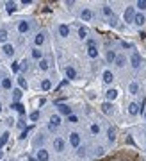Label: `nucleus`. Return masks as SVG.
<instances>
[{"label":"nucleus","instance_id":"obj_1","mask_svg":"<svg viewBox=\"0 0 146 161\" xmlns=\"http://www.w3.org/2000/svg\"><path fill=\"white\" fill-rule=\"evenodd\" d=\"M98 45H96V41L94 40H87V56L91 57V59H96L98 57Z\"/></svg>","mask_w":146,"mask_h":161},{"label":"nucleus","instance_id":"obj_2","mask_svg":"<svg viewBox=\"0 0 146 161\" xmlns=\"http://www.w3.org/2000/svg\"><path fill=\"white\" fill-rule=\"evenodd\" d=\"M136 14H137L136 7H126L125 13H123V20H125V23H134Z\"/></svg>","mask_w":146,"mask_h":161},{"label":"nucleus","instance_id":"obj_3","mask_svg":"<svg viewBox=\"0 0 146 161\" xmlns=\"http://www.w3.org/2000/svg\"><path fill=\"white\" fill-rule=\"evenodd\" d=\"M61 124H63V122H61V117H59V115H52L50 120H48V129L53 132V131H57V127H59Z\"/></svg>","mask_w":146,"mask_h":161},{"label":"nucleus","instance_id":"obj_4","mask_svg":"<svg viewBox=\"0 0 146 161\" xmlns=\"http://www.w3.org/2000/svg\"><path fill=\"white\" fill-rule=\"evenodd\" d=\"M141 63H143V57H141V54L139 52H134L132 56H130V64H132L134 70H139Z\"/></svg>","mask_w":146,"mask_h":161},{"label":"nucleus","instance_id":"obj_5","mask_svg":"<svg viewBox=\"0 0 146 161\" xmlns=\"http://www.w3.org/2000/svg\"><path fill=\"white\" fill-rule=\"evenodd\" d=\"M64 149H66V141H64V138H61V136L53 138V150H55V152H64Z\"/></svg>","mask_w":146,"mask_h":161},{"label":"nucleus","instance_id":"obj_6","mask_svg":"<svg viewBox=\"0 0 146 161\" xmlns=\"http://www.w3.org/2000/svg\"><path fill=\"white\" fill-rule=\"evenodd\" d=\"M100 109H102V113H104V115H107V117L114 115V104H112V102H107V100H105L104 104L100 106Z\"/></svg>","mask_w":146,"mask_h":161},{"label":"nucleus","instance_id":"obj_7","mask_svg":"<svg viewBox=\"0 0 146 161\" xmlns=\"http://www.w3.org/2000/svg\"><path fill=\"white\" fill-rule=\"evenodd\" d=\"M80 141H82V138H80V134H78L77 131L70 132V143H71V147L78 149V147H80Z\"/></svg>","mask_w":146,"mask_h":161},{"label":"nucleus","instance_id":"obj_8","mask_svg":"<svg viewBox=\"0 0 146 161\" xmlns=\"http://www.w3.org/2000/svg\"><path fill=\"white\" fill-rule=\"evenodd\" d=\"M14 52H16V50H14V45H13V43H5V45H2V54H4V56H5V57H13V56H14Z\"/></svg>","mask_w":146,"mask_h":161},{"label":"nucleus","instance_id":"obj_9","mask_svg":"<svg viewBox=\"0 0 146 161\" xmlns=\"http://www.w3.org/2000/svg\"><path fill=\"white\" fill-rule=\"evenodd\" d=\"M36 159L38 161H50V154H48V150L46 149H38V152H36Z\"/></svg>","mask_w":146,"mask_h":161},{"label":"nucleus","instance_id":"obj_10","mask_svg":"<svg viewBox=\"0 0 146 161\" xmlns=\"http://www.w3.org/2000/svg\"><path fill=\"white\" fill-rule=\"evenodd\" d=\"M119 95V91L116 90V88H109L107 91H105V98H107V102H114L116 98Z\"/></svg>","mask_w":146,"mask_h":161},{"label":"nucleus","instance_id":"obj_11","mask_svg":"<svg viewBox=\"0 0 146 161\" xmlns=\"http://www.w3.org/2000/svg\"><path fill=\"white\" fill-rule=\"evenodd\" d=\"M102 81H104V84H112L114 82V74L111 72V70H104V74H102Z\"/></svg>","mask_w":146,"mask_h":161},{"label":"nucleus","instance_id":"obj_12","mask_svg":"<svg viewBox=\"0 0 146 161\" xmlns=\"http://www.w3.org/2000/svg\"><path fill=\"white\" fill-rule=\"evenodd\" d=\"M80 18H82V21H91L94 18V13L93 9H89V7H86V9H82V13H80Z\"/></svg>","mask_w":146,"mask_h":161},{"label":"nucleus","instance_id":"obj_13","mask_svg":"<svg viewBox=\"0 0 146 161\" xmlns=\"http://www.w3.org/2000/svg\"><path fill=\"white\" fill-rule=\"evenodd\" d=\"M57 111H59V115L71 117V107L68 106V104H57Z\"/></svg>","mask_w":146,"mask_h":161},{"label":"nucleus","instance_id":"obj_14","mask_svg":"<svg viewBox=\"0 0 146 161\" xmlns=\"http://www.w3.org/2000/svg\"><path fill=\"white\" fill-rule=\"evenodd\" d=\"M139 90H141V88H139V82H137V81H130V82H128V93H130V95H139Z\"/></svg>","mask_w":146,"mask_h":161},{"label":"nucleus","instance_id":"obj_15","mask_svg":"<svg viewBox=\"0 0 146 161\" xmlns=\"http://www.w3.org/2000/svg\"><path fill=\"white\" fill-rule=\"evenodd\" d=\"M139 111H141V106H139L137 102H130V104H128V115H130V117H137Z\"/></svg>","mask_w":146,"mask_h":161},{"label":"nucleus","instance_id":"obj_16","mask_svg":"<svg viewBox=\"0 0 146 161\" xmlns=\"http://www.w3.org/2000/svg\"><path fill=\"white\" fill-rule=\"evenodd\" d=\"M29 31H31V23H29V21H25V20L18 21V32H20V34H27Z\"/></svg>","mask_w":146,"mask_h":161},{"label":"nucleus","instance_id":"obj_17","mask_svg":"<svg viewBox=\"0 0 146 161\" xmlns=\"http://www.w3.org/2000/svg\"><path fill=\"white\" fill-rule=\"evenodd\" d=\"M57 32H59V36H61V38H68V36H70V25L61 23V25L57 27Z\"/></svg>","mask_w":146,"mask_h":161},{"label":"nucleus","instance_id":"obj_18","mask_svg":"<svg viewBox=\"0 0 146 161\" xmlns=\"http://www.w3.org/2000/svg\"><path fill=\"white\" fill-rule=\"evenodd\" d=\"M144 23H146V16L143 13H137L136 18H134V25H136V27H143Z\"/></svg>","mask_w":146,"mask_h":161},{"label":"nucleus","instance_id":"obj_19","mask_svg":"<svg viewBox=\"0 0 146 161\" xmlns=\"http://www.w3.org/2000/svg\"><path fill=\"white\" fill-rule=\"evenodd\" d=\"M43 43H45V34H43V32H38V34L34 36V47H36V48H41Z\"/></svg>","mask_w":146,"mask_h":161},{"label":"nucleus","instance_id":"obj_20","mask_svg":"<svg viewBox=\"0 0 146 161\" xmlns=\"http://www.w3.org/2000/svg\"><path fill=\"white\" fill-rule=\"evenodd\" d=\"M31 56H32V59H34V61H38V63H39L41 59H45V57H43V50H41V48H36V47L32 48Z\"/></svg>","mask_w":146,"mask_h":161},{"label":"nucleus","instance_id":"obj_21","mask_svg":"<svg viewBox=\"0 0 146 161\" xmlns=\"http://www.w3.org/2000/svg\"><path fill=\"white\" fill-rule=\"evenodd\" d=\"M114 64L118 66V68H123V66L126 64V56H125V54H118V57H116Z\"/></svg>","mask_w":146,"mask_h":161},{"label":"nucleus","instance_id":"obj_22","mask_svg":"<svg viewBox=\"0 0 146 161\" xmlns=\"http://www.w3.org/2000/svg\"><path fill=\"white\" fill-rule=\"evenodd\" d=\"M21 97H23V90L21 88H14L13 90V102H20Z\"/></svg>","mask_w":146,"mask_h":161},{"label":"nucleus","instance_id":"obj_23","mask_svg":"<svg viewBox=\"0 0 146 161\" xmlns=\"http://www.w3.org/2000/svg\"><path fill=\"white\" fill-rule=\"evenodd\" d=\"M64 72H66V77H68V79H71V81H73V79H77V70L73 68L71 64H68Z\"/></svg>","mask_w":146,"mask_h":161},{"label":"nucleus","instance_id":"obj_24","mask_svg":"<svg viewBox=\"0 0 146 161\" xmlns=\"http://www.w3.org/2000/svg\"><path fill=\"white\" fill-rule=\"evenodd\" d=\"M7 40H9V32H7V29H5V27H0V43L5 45Z\"/></svg>","mask_w":146,"mask_h":161},{"label":"nucleus","instance_id":"obj_25","mask_svg":"<svg viewBox=\"0 0 146 161\" xmlns=\"http://www.w3.org/2000/svg\"><path fill=\"white\" fill-rule=\"evenodd\" d=\"M116 138H118V136H116V129L114 127H109V129H107V141H109V143H114Z\"/></svg>","mask_w":146,"mask_h":161},{"label":"nucleus","instance_id":"obj_26","mask_svg":"<svg viewBox=\"0 0 146 161\" xmlns=\"http://www.w3.org/2000/svg\"><path fill=\"white\" fill-rule=\"evenodd\" d=\"M116 57H118V54H116L114 50H107V54H105V61H107V63H112V64H114Z\"/></svg>","mask_w":146,"mask_h":161},{"label":"nucleus","instance_id":"obj_27","mask_svg":"<svg viewBox=\"0 0 146 161\" xmlns=\"http://www.w3.org/2000/svg\"><path fill=\"white\" fill-rule=\"evenodd\" d=\"M16 79H18V86H20L21 90H27V88H29V82H27V79H25L23 75H18Z\"/></svg>","mask_w":146,"mask_h":161},{"label":"nucleus","instance_id":"obj_28","mask_svg":"<svg viewBox=\"0 0 146 161\" xmlns=\"http://www.w3.org/2000/svg\"><path fill=\"white\" fill-rule=\"evenodd\" d=\"M2 88H4V90H11V88H13V79H11V77H4V79H2Z\"/></svg>","mask_w":146,"mask_h":161},{"label":"nucleus","instance_id":"obj_29","mask_svg":"<svg viewBox=\"0 0 146 161\" xmlns=\"http://www.w3.org/2000/svg\"><path fill=\"white\" fill-rule=\"evenodd\" d=\"M11 109H14V111H18L20 115H25V107L21 106L20 102H13V104H11Z\"/></svg>","mask_w":146,"mask_h":161},{"label":"nucleus","instance_id":"obj_30","mask_svg":"<svg viewBox=\"0 0 146 161\" xmlns=\"http://www.w3.org/2000/svg\"><path fill=\"white\" fill-rule=\"evenodd\" d=\"M102 11H104V14L107 16V20H109V18H114V11L111 9L109 6H102Z\"/></svg>","mask_w":146,"mask_h":161},{"label":"nucleus","instance_id":"obj_31","mask_svg":"<svg viewBox=\"0 0 146 161\" xmlns=\"http://www.w3.org/2000/svg\"><path fill=\"white\" fill-rule=\"evenodd\" d=\"M7 140H9V131H4V132L0 134V149L7 143Z\"/></svg>","mask_w":146,"mask_h":161},{"label":"nucleus","instance_id":"obj_32","mask_svg":"<svg viewBox=\"0 0 146 161\" xmlns=\"http://www.w3.org/2000/svg\"><path fill=\"white\" fill-rule=\"evenodd\" d=\"M38 66H39V70H43V72H46V70L50 68V61H48V59H41V61L38 63Z\"/></svg>","mask_w":146,"mask_h":161},{"label":"nucleus","instance_id":"obj_33","mask_svg":"<svg viewBox=\"0 0 146 161\" xmlns=\"http://www.w3.org/2000/svg\"><path fill=\"white\" fill-rule=\"evenodd\" d=\"M50 88H52V81H50V79H43L41 81V90L43 91H48Z\"/></svg>","mask_w":146,"mask_h":161},{"label":"nucleus","instance_id":"obj_34","mask_svg":"<svg viewBox=\"0 0 146 161\" xmlns=\"http://www.w3.org/2000/svg\"><path fill=\"white\" fill-rule=\"evenodd\" d=\"M5 11H7L9 14H13V13L16 11V2H5Z\"/></svg>","mask_w":146,"mask_h":161},{"label":"nucleus","instance_id":"obj_35","mask_svg":"<svg viewBox=\"0 0 146 161\" xmlns=\"http://www.w3.org/2000/svg\"><path fill=\"white\" fill-rule=\"evenodd\" d=\"M91 132H93L94 136H98V134H100V131H102V129H100V124H96V122H94V124H91Z\"/></svg>","mask_w":146,"mask_h":161},{"label":"nucleus","instance_id":"obj_36","mask_svg":"<svg viewBox=\"0 0 146 161\" xmlns=\"http://www.w3.org/2000/svg\"><path fill=\"white\" fill-rule=\"evenodd\" d=\"M78 40H87V29H86V27H80V29H78Z\"/></svg>","mask_w":146,"mask_h":161},{"label":"nucleus","instance_id":"obj_37","mask_svg":"<svg viewBox=\"0 0 146 161\" xmlns=\"http://www.w3.org/2000/svg\"><path fill=\"white\" fill-rule=\"evenodd\" d=\"M39 117H41V113H39V111H32L31 115H29V120H31V122H38Z\"/></svg>","mask_w":146,"mask_h":161},{"label":"nucleus","instance_id":"obj_38","mask_svg":"<svg viewBox=\"0 0 146 161\" xmlns=\"http://www.w3.org/2000/svg\"><path fill=\"white\" fill-rule=\"evenodd\" d=\"M104 154H105V149H104V147H96V149H94V156H96V158H102Z\"/></svg>","mask_w":146,"mask_h":161},{"label":"nucleus","instance_id":"obj_39","mask_svg":"<svg viewBox=\"0 0 146 161\" xmlns=\"http://www.w3.org/2000/svg\"><path fill=\"white\" fill-rule=\"evenodd\" d=\"M136 7H139V11H144L146 9V0H139L136 4Z\"/></svg>","mask_w":146,"mask_h":161},{"label":"nucleus","instance_id":"obj_40","mask_svg":"<svg viewBox=\"0 0 146 161\" xmlns=\"http://www.w3.org/2000/svg\"><path fill=\"white\" fill-rule=\"evenodd\" d=\"M20 66H21V63H18V61H14V63L11 64V70H13V72H18V70H20Z\"/></svg>","mask_w":146,"mask_h":161},{"label":"nucleus","instance_id":"obj_41","mask_svg":"<svg viewBox=\"0 0 146 161\" xmlns=\"http://www.w3.org/2000/svg\"><path fill=\"white\" fill-rule=\"evenodd\" d=\"M121 47H123V48H134V43H130V41H121Z\"/></svg>","mask_w":146,"mask_h":161},{"label":"nucleus","instance_id":"obj_42","mask_svg":"<svg viewBox=\"0 0 146 161\" xmlns=\"http://www.w3.org/2000/svg\"><path fill=\"white\" fill-rule=\"evenodd\" d=\"M109 25H111V27H118V20H116V18H109Z\"/></svg>","mask_w":146,"mask_h":161},{"label":"nucleus","instance_id":"obj_43","mask_svg":"<svg viewBox=\"0 0 146 161\" xmlns=\"http://www.w3.org/2000/svg\"><path fill=\"white\" fill-rule=\"evenodd\" d=\"M68 122H70V124H77V122H78V117L71 115V117H68Z\"/></svg>","mask_w":146,"mask_h":161},{"label":"nucleus","instance_id":"obj_44","mask_svg":"<svg viewBox=\"0 0 146 161\" xmlns=\"http://www.w3.org/2000/svg\"><path fill=\"white\" fill-rule=\"evenodd\" d=\"M77 154H78L80 158H84V156H86V149H84V147H78V149H77Z\"/></svg>","mask_w":146,"mask_h":161},{"label":"nucleus","instance_id":"obj_45","mask_svg":"<svg viewBox=\"0 0 146 161\" xmlns=\"http://www.w3.org/2000/svg\"><path fill=\"white\" fill-rule=\"evenodd\" d=\"M25 125H27V124H25V120H18V127H20V129H27Z\"/></svg>","mask_w":146,"mask_h":161},{"label":"nucleus","instance_id":"obj_46","mask_svg":"<svg viewBox=\"0 0 146 161\" xmlns=\"http://www.w3.org/2000/svg\"><path fill=\"white\" fill-rule=\"evenodd\" d=\"M27 132H29V131L25 129V131H23V132H21V134H20V140H25V138H27Z\"/></svg>","mask_w":146,"mask_h":161},{"label":"nucleus","instance_id":"obj_47","mask_svg":"<svg viewBox=\"0 0 146 161\" xmlns=\"http://www.w3.org/2000/svg\"><path fill=\"white\" fill-rule=\"evenodd\" d=\"M64 6H68V7H73V6H75V2H64Z\"/></svg>","mask_w":146,"mask_h":161},{"label":"nucleus","instance_id":"obj_48","mask_svg":"<svg viewBox=\"0 0 146 161\" xmlns=\"http://www.w3.org/2000/svg\"><path fill=\"white\" fill-rule=\"evenodd\" d=\"M143 118H144V122H146V109L143 111Z\"/></svg>","mask_w":146,"mask_h":161},{"label":"nucleus","instance_id":"obj_49","mask_svg":"<svg viewBox=\"0 0 146 161\" xmlns=\"http://www.w3.org/2000/svg\"><path fill=\"white\" fill-rule=\"evenodd\" d=\"M2 158H4V152H2V149H0V159H2Z\"/></svg>","mask_w":146,"mask_h":161},{"label":"nucleus","instance_id":"obj_50","mask_svg":"<svg viewBox=\"0 0 146 161\" xmlns=\"http://www.w3.org/2000/svg\"><path fill=\"white\" fill-rule=\"evenodd\" d=\"M29 161H38V159H36V158H31V159H29Z\"/></svg>","mask_w":146,"mask_h":161},{"label":"nucleus","instance_id":"obj_51","mask_svg":"<svg viewBox=\"0 0 146 161\" xmlns=\"http://www.w3.org/2000/svg\"><path fill=\"white\" fill-rule=\"evenodd\" d=\"M2 109H4V107H2V104H0V113H2Z\"/></svg>","mask_w":146,"mask_h":161},{"label":"nucleus","instance_id":"obj_52","mask_svg":"<svg viewBox=\"0 0 146 161\" xmlns=\"http://www.w3.org/2000/svg\"><path fill=\"white\" fill-rule=\"evenodd\" d=\"M0 86H2V81H0Z\"/></svg>","mask_w":146,"mask_h":161},{"label":"nucleus","instance_id":"obj_53","mask_svg":"<svg viewBox=\"0 0 146 161\" xmlns=\"http://www.w3.org/2000/svg\"><path fill=\"white\" fill-rule=\"evenodd\" d=\"M0 124H2V120H0Z\"/></svg>","mask_w":146,"mask_h":161}]
</instances>
